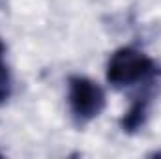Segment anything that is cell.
I'll use <instances>...</instances> for the list:
<instances>
[{
	"label": "cell",
	"mask_w": 161,
	"mask_h": 159,
	"mask_svg": "<svg viewBox=\"0 0 161 159\" xmlns=\"http://www.w3.org/2000/svg\"><path fill=\"white\" fill-rule=\"evenodd\" d=\"M159 75L158 64L133 47H122L113 52L107 64V80L114 88H125L135 84H150Z\"/></svg>",
	"instance_id": "obj_1"
},
{
	"label": "cell",
	"mask_w": 161,
	"mask_h": 159,
	"mask_svg": "<svg viewBox=\"0 0 161 159\" xmlns=\"http://www.w3.org/2000/svg\"><path fill=\"white\" fill-rule=\"evenodd\" d=\"M150 92H142L139 94L133 103L129 105V109L124 112V116L120 120V125L125 133H137L148 120V114H150Z\"/></svg>",
	"instance_id": "obj_3"
},
{
	"label": "cell",
	"mask_w": 161,
	"mask_h": 159,
	"mask_svg": "<svg viewBox=\"0 0 161 159\" xmlns=\"http://www.w3.org/2000/svg\"><path fill=\"white\" fill-rule=\"evenodd\" d=\"M4 52H6V47L0 41V105L6 103L11 96V75L4 62Z\"/></svg>",
	"instance_id": "obj_4"
},
{
	"label": "cell",
	"mask_w": 161,
	"mask_h": 159,
	"mask_svg": "<svg viewBox=\"0 0 161 159\" xmlns=\"http://www.w3.org/2000/svg\"><path fill=\"white\" fill-rule=\"evenodd\" d=\"M68 105L71 118L77 125H84L101 114L105 109L103 88L88 77H69L68 80Z\"/></svg>",
	"instance_id": "obj_2"
},
{
	"label": "cell",
	"mask_w": 161,
	"mask_h": 159,
	"mask_svg": "<svg viewBox=\"0 0 161 159\" xmlns=\"http://www.w3.org/2000/svg\"><path fill=\"white\" fill-rule=\"evenodd\" d=\"M154 157H161V152H156V154H154Z\"/></svg>",
	"instance_id": "obj_5"
}]
</instances>
